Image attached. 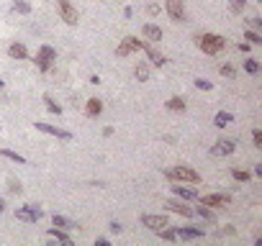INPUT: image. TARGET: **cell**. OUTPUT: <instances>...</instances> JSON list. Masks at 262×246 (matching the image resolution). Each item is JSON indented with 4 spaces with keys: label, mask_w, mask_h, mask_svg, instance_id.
Wrapping results in <instances>:
<instances>
[{
    "label": "cell",
    "mask_w": 262,
    "mask_h": 246,
    "mask_svg": "<svg viewBox=\"0 0 262 246\" xmlns=\"http://www.w3.org/2000/svg\"><path fill=\"white\" fill-rule=\"evenodd\" d=\"M196 44H198V49L203 52V54H218L223 47H227V41H223L221 36H216V33H201V36H196Z\"/></svg>",
    "instance_id": "1"
},
{
    "label": "cell",
    "mask_w": 262,
    "mask_h": 246,
    "mask_svg": "<svg viewBox=\"0 0 262 246\" xmlns=\"http://www.w3.org/2000/svg\"><path fill=\"white\" fill-rule=\"evenodd\" d=\"M165 177L167 180H175V182H188V185H198L201 182V175L191 167H170L165 170Z\"/></svg>",
    "instance_id": "2"
},
{
    "label": "cell",
    "mask_w": 262,
    "mask_h": 246,
    "mask_svg": "<svg viewBox=\"0 0 262 246\" xmlns=\"http://www.w3.org/2000/svg\"><path fill=\"white\" fill-rule=\"evenodd\" d=\"M44 218V211L39 205H23V208L16 211V221H23V223H36Z\"/></svg>",
    "instance_id": "3"
},
{
    "label": "cell",
    "mask_w": 262,
    "mask_h": 246,
    "mask_svg": "<svg viewBox=\"0 0 262 246\" xmlns=\"http://www.w3.org/2000/svg\"><path fill=\"white\" fill-rule=\"evenodd\" d=\"M57 11H59V16H62V21H64L67 26H74V23L80 21L78 8H74L69 0H57Z\"/></svg>",
    "instance_id": "4"
},
{
    "label": "cell",
    "mask_w": 262,
    "mask_h": 246,
    "mask_svg": "<svg viewBox=\"0 0 262 246\" xmlns=\"http://www.w3.org/2000/svg\"><path fill=\"white\" fill-rule=\"evenodd\" d=\"M52 62H57V52H54L52 47H47V44H44L39 52H36V67H39L42 72H49Z\"/></svg>",
    "instance_id": "5"
},
{
    "label": "cell",
    "mask_w": 262,
    "mask_h": 246,
    "mask_svg": "<svg viewBox=\"0 0 262 246\" xmlns=\"http://www.w3.org/2000/svg\"><path fill=\"white\" fill-rule=\"evenodd\" d=\"M139 49H144V41H139L136 36H126L121 44H119L116 54H119V57H129V54H134V52H139Z\"/></svg>",
    "instance_id": "6"
},
{
    "label": "cell",
    "mask_w": 262,
    "mask_h": 246,
    "mask_svg": "<svg viewBox=\"0 0 262 246\" xmlns=\"http://www.w3.org/2000/svg\"><path fill=\"white\" fill-rule=\"evenodd\" d=\"M167 16L175 23H185V21H188V13H185V3H182V0H167Z\"/></svg>",
    "instance_id": "7"
},
{
    "label": "cell",
    "mask_w": 262,
    "mask_h": 246,
    "mask_svg": "<svg viewBox=\"0 0 262 246\" xmlns=\"http://www.w3.org/2000/svg\"><path fill=\"white\" fill-rule=\"evenodd\" d=\"M234 149H237V141L234 139H218L213 146H211V156H229V154H234Z\"/></svg>",
    "instance_id": "8"
},
{
    "label": "cell",
    "mask_w": 262,
    "mask_h": 246,
    "mask_svg": "<svg viewBox=\"0 0 262 246\" xmlns=\"http://www.w3.org/2000/svg\"><path fill=\"white\" fill-rule=\"evenodd\" d=\"M141 226H146L149 231H155V233H157L160 228H165V226H170V223H167V218H165V216H152V213H144V216H141Z\"/></svg>",
    "instance_id": "9"
},
{
    "label": "cell",
    "mask_w": 262,
    "mask_h": 246,
    "mask_svg": "<svg viewBox=\"0 0 262 246\" xmlns=\"http://www.w3.org/2000/svg\"><path fill=\"white\" fill-rule=\"evenodd\" d=\"M201 205H208V208H223L229 205V195H221V192H211L201 197Z\"/></svg>",
    "instance_id": "10"
},
{
    "label": "cell",
    "mask_w": 262,
    "mask_h": 246,
    "mask_svg": "<svg viewBox=\"0 0 262 246\" xmlns=\"http://www.w3.org/2000/svg\"><path fill=\"white\" fill-rule=\"evenodd\" d=\"M36 129H39V131H44V134H49V136H57V139H62V141L72 139V134H69V131H64V129H57V126H49V123H36Z\"/></svg>",
    "instance_id": "11"
},
{
    "label": "cell",
    "mask_w": 262,
    "mask_h": 246,
    "mask_svg": "<svg viewBox=\"0 0 262 246\" xmlns=\"http://www.w3.org/2000/svg\"><path fill=\"white\" fill-rule=\"evenodd\" d=\"M175 236L180 241H193V238H203V228H175Z\"/></svg>",
    "instance_id": "12"
},
{
    "label": "cell",
    "mask_w": 262,
    "mask_h": 246,
    "mask_svg": "<svg viewBox=\"0 0 262 246\" xmlns=\"http://www.w3.org/2000/svg\"><path fill=\"white\" fill-rule=\"evenodd\" d=\"M165 208H167V211H172V213H180L182 218H191V216H193V211L188 208V205H182V202H177V200H167V202H165Z\"/></svg>",
    "instance_id": "13"
},
{
    "label": "cell",
    "mask_w": 262,
    "mask_h": 246,
    "mask_svg": "<svg viewBox=\"0 0 262 246\" xmlns=\"http://www.w3.org/2000/svg\"><path fill=\"white\" fill-rule=\"evenodd\" d=\"M141 33L149 38V41H162V28L157 23H144L141 26Z\"/></svg>",
    "instance_id": "14"
},
{
    "label": "cell",
    "mask_w": 262,
    "mask_h": 246,
    "mask_svg": "<svg viewBox=\"0 0 262 246\" xmlns=\"http://www.w3.org/2000/svg\"><path fill=\"white\" fill-rule=\"evenodd\" d=\"M172 192H175L177 197H182V200H198V192H196V190L182 187L180 182H177V185H172Z\"/></svg>",
    "instance_id": "15"
},
{
    "label": "cell",
    "mask_w": 262,
    "mask_h": 246,
    "mask_svg": "<svg viewBox=\"0 0 262 246\" xmlns=\"http://www.w3.org/2000/svg\"><path fill=\"white\" fill-rule=\"evenodd\" d=\"M85 113H88L90 118H98V115L103 113V103H100L98 98H90V100L85 103Z\"/></svg>",
    "instance_id": "16"
},
{
    "label": "cell",
    "mask_w": 262,
    "mask_h": 246,
    "mask_svg": "<svg viewBox=\"0 0 262 246\" xmlns=\"http://www.w3.org/2000/svg\"><path fill=\"white\" fill-rule=\"evenodd\" d=\"M232 123V113H227V110H218L216 115H213V126L216 129H227Z\"/></svg>",
    "instance_id": "17"
},
{
    "label": "cell",
    "mask_w": 262,
    "mask_h": 246,
    "mask_svg": "<svg viewBox=\"0 0 262 246\" xmlns=\"http://www.w3.org/2000/svg\"><path fill=\"white\" fill-rule=\"evenodd\" d=\"M52 223L57 226V228H62V231H72V228H78V223H72L69 218H64V216H52Z\"/></svg>",
    "instance_id": "18"
},
{
    "label": "cell",
    "mask_w": 262,
    "mask_h": 246,
    "mask_svg": "<svg viewBox=\"0 0 262 246\" xmlns=\"http://www.w3.org/2000/svg\"><path fill=\"white\" fill-rule=\"evenodd\" d=\"M8 57H11V59H26V57H28V52H26V47H23V44H18V41H16V44H11V47H8Z\"/></svg>",
    "instance_id": "19"
},
{
    "label": "cell",
    "mask_w": 262,
    "mask_h": 246,
    "mask_svg": "<svg viewBox=\"0 0 262 246\" xmlns=\"http://www.w3.org/2000/svg\"><path fill=\"white\" fill-rule=\"evenodd\" d=\"M144 52H146V57H149V59H152V64H155V67H162V64H165V57H162V54H157V49H152L149 44H144Z\"/></svg>",
    "instance_id": "20"
},
{
    "label": "cell",
    "mask_w": 262,
    "mask_h": 246,
    "mask_svg": "<svg viewBox=\"0 0 262 246\" xmlns=\"http://www.w3.org/2000/svg\"><path fill=\"white\" fill-rule=\"evenodd\" d=\"M134 77H136L139 82H146V79H149V64H146V62H139L136 69H134Z\"/></svg>",
    "instance_id": "21"
},
{
    "label": "cell",
    "mask_w": 262,
    "mask_h": 246,
    "mask_svg": "<svg viewBox=\"0 0 262 246\" xmlns=\"http://www.w3.org/2000/svg\"><path fill=\"white\" fill-rule=\"evenodd\" d=\"M47 236H49V238H57V241H62V243H72V236H69V233H64L62 228H52Z\"/></svg>",
    "instance_id": "22"
},
{
    "label": "cell",
    "mask_w": 262,
    "mask_h": 246,
    "mask_svg": "<svg viewBox=\"0 0 262 246\" xmlns=\"http://www.w3.org/2000/svg\"><path fill=\"white\" fill-rule=\"evenodd\" d=\"M165 105H167V110H175V113H177V110H180V113L185 110V100H182V98H177V95H175V98H170Z\"/></svg>",
    "instance_id": "23"
},
{
    "label": "cell",
    "mask_w": 262,
    "mask_h": 246,
    "mask_svg": "<svg viewBox=\"0 0 262 246\" xmlns=\"http://www.w3.org/2000/svg\"><path fill=\"white\" fill-rule=\"evenodd\" d=\"M196 213H198L201 218H206V221H211V223L216 221V213H213V211L208 208V205H198V211H196Z\"/></svg>",
    "instance_id": "24"
},
{
    "label": "cell",
    "mask_w": 262,
    "mask_h": 246,
    "mask_svg": "<svg viewBox=\"0 0 262 246\" xmlns=\"http://www.w3.org/2000/svg\"><path fill=\"white\" fill-rule=\"evenodd\" d=\"M0 156H6V159H11V161H16V164H26V159H23L21 154L11 151V149H3V151H0Z\"/></svg>",
    "instance_id": "25"
},
{
    "label": "cell",
    "mask_w": 262,
    "mask_h": 246,
    "mask_svg": "<svg viewBox=\"0 0 262 246\" xmlns=\"http://www.w3.org/2000/svg\"><path fill=\"white\" fill-rule=\"evenodd\" d=\"M244 6H247V0H229V11H232L234 16H242Z\"/></svg>",
    "instance_id": "26"
},
{
    "label": "cell",
    "mask_w": 262,
    "mask_h": 246,
    "mask_svg": "<svg viewBox=\"0 0 262 246\" xmlns=\"http://www.w3.org/2000/svg\"><path fill=\"white\" fill-rule=\"evenodd\" d=\"M44 105H47V110H49V113H57V115H62V105H57V103H54L49 95H44Z\"/></svg>",
    "instance_id": "27"
},
{
    "label": "cell",
    "mask_w": 262,
    "mask_h": 246,
    "mask_svg": "<svg viewBox=\"0 0 262 246\" xmlns=\"http://www.w3.org/2000/svg\"><path fill=\"white\" fill-rule=\"evenodd\" d=\"M157 233H160V238H165V241H177V236H175V228H167V226H165V228H160Z\"/></svg>",
    "instance_id": "28"
},
{
    "label": "cell",
    "mask_w": 262,
    "mask_h": 246,
    "mask_svg": "<svg viewBox=\"0 0 262 246\" xmlns=\"http://www.w3.org/2000/svg\"><path fill=\"white\" fill-rule=\"evenodd\" d=\"M13 8H16L18 13H23V16H28V13H31V6L26 3V0H13Z\"/></svg>",
    "instance_id": "29"
},
{
    "label": "cell",
    "mask_w": 262,
    "mask_h": 246,
    "mask_svg": "<svg viewBox=\"0 0 262 246\" xmlns=\"http://www.w3.org/2000/svg\"><path fill=\"white\" fill-rule=\"evenodd\" d=\"M244 69H247L249 74H257V72H259V62H257V59H247V62H244Z\"/></svg>",
    "instance_id": "30"
},
{
    "label": "cell",
    "mask_w": 262,
    "mask_h": 246,
    "mask_svg": "<svg viewBox=\"0 0 262 246\" xmlns=\"http://www.w3.org/2000/svg\"><path fill=\"white\" fill-rule=\"evenodd\" d=\"M232 177H234L237 182H247V180H249V172H244V170H232Z\"/></svg>",
    "instance_id": "31"
},
{
    "label": "cell",
    "mask_w": 262,
    "mask_h": 246,
    "mask_svg": "<svg viewBox=\"0 0 262 246\" xmlns=\"http://www.w3.org/2000/svg\"><path fill=\"white\" fill-rule=\"evenodd\" d=\"M193 85H196L198 90H211V88H213V82H208V79H203V77H198V79L193 82Z\"/></svg>",
    "instance_id": "32"
},
{
    "label": "cell",
    "mask_w": 262,
    "mask_h": 246,
    "mask_svg": "<svg viewBox=\"0 0 262 246\" xmlns=\"http://www.w3.org/2000/svg\"><path fill=\"white\" fill-rule=\"evenodd\" d=\"M244 38L249 41V44H262V36H259V33H254V31H247V33H244Z\"/></svg>",
    "instance_id": "33"
},
{
    "label": "cell",
    "mask_w": 262,
    "mask_h": 246,
    "mask_svg": "<svg viewBox=\"0 0 262 246\" xmlns=\"http://www.w3.org/2000/svg\"><path fill=\"white\" fill-rule=\"evenodd\" d=\"M252 141H254V146H257V149H262V131H259V129H254V131H252Z\"/></svg>",
    "instance_id": "34"
},
{
    "label": "cell",
    "mask_w": 262,
    "mask_h": 246,
    "mask_svg": "<svg viewBox=\"0 0 262 246\" xmlns=\"http://www.w3.org/2000/svg\"><path fill=\"white\" fill-rule=\"evenodd\" d=\"M221 74H223V77H234V74H237V69H234L232 64H223V67H221Z\"/></svg>",
    "instance_id": "35"
},
{
    "label": "cell",
    "mask_w": 262,
    "mask_h": 246,
    "mask_svg": "<svg viewBox=\"0 0 262 246\" xmlns=\"http://www.w3.org/2000/svg\"><path fill=\"white\" fill-rule=\"evenodd\" d=\"M8 190H11V192H16V195H18V192H21V190H23V187H21V182H18V180H8Z\"/></svg>",
    "instance_id": "36"
},
{
    "label": "cell",
    "mask_w": 262,
    "mask_h": 246,
    "mask_svg": "<svg viewBox=\"0 0 262 246\" xmlns=\"http://www.w3.org/2000/svg\"><path fill=\"white\" fill-rule=\"evenodd\" d=\"M108 228H110V233H121V231H124V226H121L119 221H110V223H108Z\"/></svg>",
    "instance_id": "37"
},
{
    "label": "cell",
    "mask_w": 262,
    "mask_h": 246,
    "mask_svg": "<svg viewBox=\"0 0 262 246\" xmlns=\"http://www.w3.org/2000/svg\"><path fill=\"white\" fill-rule=\"evenodd\" d=\"M234 233H237V231H234L232 226H229V228H218V231H216V236H234Z\"/></svg>",
    "instance_id": "38"
},
{
    "label": "cell",
    "mask_w": 262,
    "mask_h": 246,
    "mask_svg": "<svg viewBox=\"0 0 262 246\" xmlns=\"http://www.w3.org/2000/svg\"><path fill=\"white\" fill-rule=\"evenodd\" d=\"M249 26H252V28H259V26H262V21L254 16V18H249Z\"/></svg>",
    "instance_id": "39"
},
{
    "label": "cell",
    "mask_w": 262,
    "mask_h": 246,
    "mask_svg": "<svg viewBox=\"0 0 262 246\" xmlns=\"http://www.w3.org/2000/svg\"><path fill=\"white\" fill-rule=\"evenodd\" d=\"M146 11H149V16H157V13H160V6H149Z\"/></svg>",
    "instance_id": "40"
},
{
    "label": "cell",
    "mask_w": 262,
    "mask_h": 246,
    "mask_svg": "<svg viewBox=\"0 0 262 246\" xmlns=\"http://www.w3.org/2000/svg\"><path fill=\"white\" fill-rule=\"evenodd\" d=\"M239 52H244V54H247V52H249V44H244V41H239Z\"/></svg>",
    "instance_id": "41"
},
{
    "label": "cell",
    "mask_w": 262,
    "mask_h": 246,
    "mask_svg": "<svg viewBox=\"0 0 262 246\" xmlns=\"http://www.w3.org/2000/svg\"><path fill=\"white\" fill-rule=\"evenodd\" d=\"M3 211H6V200H3V197H0V213H3Z\"/></svg>",
    "instance_id": "42"
},
{
    "label": "cell",
    "mask_w": 262,
    "mask_h": 246,
    "mask_svg": "<svg viewBox=\"0 0 262 246\" xmlns=\"http://www.w3.org/2000/svg\"><path fill=\"white\" fill-rule=\"evenodd\" d=\"M0 90H3V79H0Z\"/></svg>",
    "instance_id": "43"
}]
</instances>
